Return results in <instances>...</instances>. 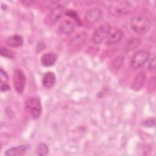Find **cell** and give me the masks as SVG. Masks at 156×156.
Segmentation results:
<instances>
[{"label":"cell","mask_w":156,"mask_h":156,"mask_svg":"<svg viewBox=\"0 0 156 156\" xmlns=\"http://www.w3.org/2000/svg\"><path fill=\"white\" fill-rule=\"evenodd\" d=\"M151 22L149 19L143 15L134 16L130 20V27L133 31L138 34H143L149 29Z\"/></svg>","instance_id":"6da1fadb"},{"label":"cell","mask_w":156,"mask_h":156,"mask_svg":"<svg viewBox=\"0 0 156 156\" xmlns=\"http://www.w3.org/2000/svg\"><path fill=\"white\" fill-rule=\"evenodd\" d=\"M25 108L34 118H38L42 112L40 99L35 96L29 97L25 102Z\"/></svg>","instance_id":"7a4b0ae2"},{"label":"cell","mask_w":156,"mask_h":156,"mask_svg":"<svg viewBox=\"0 0 156 156\" xmlns=\"http://www.w3.org/2000/svg\"><path fill=\"white\" fill-rule=\"evenodd\" d=\"M138 5L136 1H121L112 6L110 11L118 15H126L132 12Z\"/></svg>","instance_id":"3957f363"},{"label":"cell","mask_w":156,"mask_h":156,"mask_svg":"<svg viewBox=\"0 0 156 156\" xmlns=\"http://www.w3.org/2000/svg\"><path fill=\"white\" fill-rule=\"evenodd\" d=\"M111 30L108 24H104L99 26L94 32L92 35V41L95 44H100L109 35Z\"/></svg>","instance_id":"277c9868"},{"label":"cell","mask_w":156,"mask_h":156,"mask_svg":"<svg viewBox=\"0 0 156 156\" xmlns=\"http://www.w3.org/2000/svg\"><path fill=\"white\" fill-rule=\"evenodd\" d=\"M149 53L144 50L136 52L132 58L131 66L134 69L141 67L149 59Z\"/></svg>","instance_id":"5b68a950"},{"label":"cell","mask_w":156,"mask_h":156,"mask_svg":"<svg viewBox=\"0 0 156 156\" xmlns=\"http://www.w3.org/2000/svg\"><path fill=\"white\" fill-rule=\"evenodd\" d=\"M13 82L16 91L19 94L22 93L24 91L26 83V76L22 71L16 69L14 71Z\"/></svg>","instance_id":"8992f818"},{"label":"cell","mask_w":156,"mask_h":156,"mask_svg":"<svg viewBox=\"0 0 156 156\" xmlns=\"http://www.w3.org/2000/svg\"><path fill=\"white\" fill-rule=\"evenodd\" d=\"M103 13L102 10L98 8H94L88 10L85 16V20L90 24H94L98 22L102 17Z\"/></svg>","instance_id":"52a82bcc"},{"label":"cell","mask_w":156,"mask_h":156,"mask_svg":"<svg viewBox=\"0 0 156 156\" xmlns=\"http://www.w3.org/2000/svg\"><path fill=\"white\" fill-rule=\"evenodd\" d=\"M28 149V146L27 145H20L15 147H12L7 149L4 154L7 156H15V155H24Z\"/></svg>","instance_id":"ba28073f"},{"label":"cell","mask_w":156,"mask_h":156,"mask_svg":"<svg viewBox=\"0 0 156 156\" xmlns=\"http://www.w3.org/2000/svg\"><path fill=\"white\" fill-rule=\"evenodd\" d=\"M57 58V55L52 52L46 53L41 57V63L43 66L49 67L54 65Z\"/></svg>","instance_id":"9c48e42d"},{"label":"cell","mask_w":156,"mask_h":156,"mask_svg":"<svg viewBox=\"0 0 156 156\" xmlns=\"http://www.w3.org/2000/svg\"><path fill=\"white\" fill-rule=\"evenodd\" d=\"M146 75L143 72H141L138 74L134 78L132 83V89L135 91H138L141 90L145 82Z\"/></svg>","instance_id":"30bf717a"},{"label":"cell","mask_w":156,"mask_h":156,"mask_svg":"<svg viewBox=\"0 0 156 156\" xmlns=\"http://www.w3.org/2000/svg\"><path fill=\"white\" fill-rule=\"evenodd\" d=\"M63 7L62 5H57L51 10L49 14V19L52 23H55L60 20L63 13Z\"/></svg>","instance_id":"8fae6325"},{"label":"cell","mask_w":156,"mask_h":156,"mask_svg":"<svg viewBox=\"0 0 156 156\" xmlns=\"http://www.w3.org/2000/svg\"><path fill=\"white\" fill-rule=\"evenodd\" d=\"M56 79L55 74L51 72L48 71L45 73L43 78V85L46 88H51L55 83Z\"/></svg>","instance_id":"7c38bea8"},{"label":"cell","mask_w":156,"mask_h":156,"mask_svg":"<svg viewBox=\"0 0 156 156\" xmlns=\"http://www.w3.org/2000/svg\"><path fill=\"white\" fill-rule=\"evenodd\" d=\"M58 29L62 33L66 35H69L74 30L75 26L74 23L71 21L64 20L60 24Z\"/></svg>","instance_id":"4fadbf2b"},{"label":"cell","mask_w":156,"mask_h":156,"mask_svg":"<svg viewBox=\"0 0 156 156\" xmlns=\"http://www.w3.org/2000/svg\"><path fill=\"white\" fill-rule=\"evenodd\" d=\"M123 37V33L120 30L114 31L107 37L106 44L108 45L115 44L119 43Z\"/></svg>","instance_id":"5bb4252c"},{"label":"cell","mask_w":156,"mask_h":156,"mask_svg":"<svg viewBox=\"0 0 156 156\" xmlns=\"http://www.w3.org/2000/svg\"><path fill=\"white\" fill-rule=\"evenodd\" d=\"M6 43L7 45L10 47L18 48L21 47L23 44L24 40L21 36L19 35H15L9 37L6 40Z\"/></svg>","instance_id":"9a60e30c"},{"label":"cell","mask_w":156,"mask_h":156,"mask_svg":"<svg viewBox=\"0 0 156 156\" xmlns=\"http://www.w3.org/2000/svg\"><path fill=\"white\" fill-rule=\"evenodd\" d=\"M36 152L38 155H46L49 152V148L44 143H40L36 149Z\"/></svg>","instance_id":"2e32d148"},{"label":"cell","mask_w":156,"mask_h":156,"mask_svg":"<svg viewBox=\"0 0 156 156\" xmlns=\"http://www.w3.org/2000/svg\"><path fill=\"white\" fill-rule=\"evenodd\" d=\"M0 53H1V55L2 56L5 57H7V58H12L15 56L14 52L12 51L9 50L6 48H1V51H0Z\"/></svg>","instance_id":"e0dca14e"},{"label":"cell","mask_w":156,"mask_h":156,"mask_svg":"<svg viewBox=\"0 0 156 156\" xmlns=\"http://www.w3.org/2000/svg\"><path fill=\"white\" fill-rule=\"evenodd\" d=\"M155 118H153L147 119L146 121H144L143 123V125L147 127H152L155 126Z\"/></svg>","instance_id":"ac0fdd59"},{"label":"cell","mask_w":156,"mask_h":156,"mask_svg":"<svg viewBox=\"0 0 156 156\" xmlns=\"http://www.w3.org/2000/svg\"><path fill=\"white\" fill-rule=\"evenodd\" d=\"M8 80V76L6 74V73L2 69H1V72H0V81L1 83H5V82Z\"/></svg>","instance_id":"d6986e66"},{"label":"cell","mask_w":156,"mask_h":156,"mask_svg":"<svg viewBox=\"0 0 156 156\" xmlns=\"http://www.w3.org/2000/svg\"><path fill=\"white\" fill-rule=\"evenodd\" d=\"M155 66H156L155 57H153L149 62V63L148 65V69L150 71H152L155 69Z\"/></svg>","instance_id":"ffe728a7"},{"label":"cell","mask_w":156,"mask_h":156,"mask_svg":"<svg viewBox=\"0 0 156 156\" xmlns=\"http://www.w3.org/2000/svg\"><path fill=\"white\" fill-rule=\"evenodd\" d=\"M9 89H10V86L8 84H7L6 83L2 84L1 87V91H5Z\"/></svg>","instance_id":"44dd1931"},{"label":"cell","mask_w":156,"mask_h":156,"mask_svg":"<svg viewBox=\"0 0 156 156\" xmlns=\"http://www.w3.org/2000/svg\"><path fill=\"white\" fill-rule=\"evenodd\" d=\"M22 2L25 4V5H32L34 3H35V1H22Z\"/></svg>","instance_id":"7402d4cb"}]
</instances>
